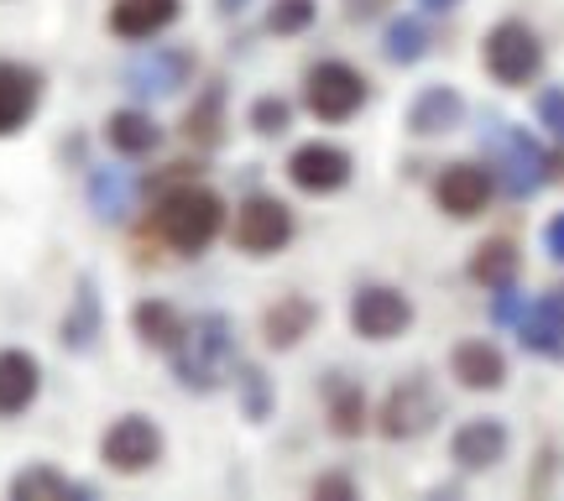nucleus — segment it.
<instances>
[{
  "label": "nucleus",
  "mask_w": 564,
  "mask_h": 501,
  "mask_svg": "<svg viewBox=\"0 0 564 501\" xmlns=\"http://www.w3.org/2000/svg\"><path fill=\"white\" fill-rule=\"evenodd\" d=\"M236 371V324L225 314H194L183 340L173 345V377L188 392H220Z\"/></svg>",
  "instance_id": "1"
},
{
  "label": "nucleus",
  "mask_w": 564,
  "mask_h": 501,
  "mask_svg": "<svg viewBox=\"0 0 564 501\" xmlns=\"http://www.w3.org/2000/svg\"><path fill=\"white\" fill-rule=\"evenodd\" d=\"M225 230V199L204 183H178L158 199V236L178 257H199Z\"/></svg>",
  "instance_id": "2"
},
{
  "label": "nucleus",
  "mask_w": 564,
  "mask_h": 501,
  "mask_svg": "<svg viewBox=\"0 0 564 501\" xmlns=\"http://www.w3.org/2000/svg\"><path fill=\"white\" fill-rule=\"evenodd\" d=\"M481 63L486 74L502 84V89H528V84L544 74V42L528 21H497L481 42Z\"/></svg>",
  "instance_id": "3"
},
{
  "label": "nucleus",
  "mask_w": 564,
  "mask_h": 501,
  "mask_svg": "<svg viewBox=\"0 0 564 501\" xmlns=\"http://www.w3.org/2000/svg\"><path fill=\"white\" fill-rule=\"evenodd\" d=\"M366 100H371L366 74L340 58H324L303 74V105H308V116L324 126H340V121H350V116H361Z\"/></svg>",
  "instance_id": "4"
},
{
  "label": "nucleus",
  "mask_w": 564,
  "mask_h": 501,
  "mask_svg": "<svg viewBox=\"0 0 564 501\" xmlns=\"http://www.w3.org/2000/svg\"><path fill=\"white\" fill-rule=\"evenodd\" d=\"M486 141H491V152H497V173H502V188L512 199H528V194H539V188L554 178V173H549V167H554L549 152L528 137V131H518V126L491 121Z\"/></svg>",
  "instance_id": "5"
},
{
  "label": "nucleus",
  "mask_w": 564,
  "mask_h": 501,
  "mask_svg": "<svg viewBox=\"0 0 564 501\" xmlns=\"http://www.w3.org/2000/svg\"><path fill=\"white\" fill-rule=\"evenodd\" d=\"M162 449H167V439L147 413H121L100 434V465L116 470V476H147L162 460Z\"/></svg>",
  "instance_id": "6"
},
{
  "label": "nucleus",
  "mask_w": 564,
  "mask_h": 501,
  "mask_svg": "<svg viewBox=\"0 0 564 501\" xmlns=\"http://www.w3.org/2000/svg\"><path fill=\"white\" fill-rule=\"evenodd\" d=\"M434 418H440V392H434V381L423 377V371H413V377H403L382 397L377 434H382V439H392V444L423 439V434L434 428Z\"/></svg>",
  "instance_id": "7"
},
{
  "label": "nucleus",
  "mask_w": 564,
  "mask_h": 501,
  "mask_svg": "<svg viewBox=\"0 0 564 501\" xmlns=\"http://www.w3.org/2000/svg\"><path fill=\"white\" fill-rule=\"evenodd\" d=\"M293 236H299V220L278 194H251L236 204V246L246 257H278L293 246Z\"/></svg>",
  "instance_id": "8"
},
{
  "label": "nucleus",
  "mask_w": 564,
  "mask_h": 501,
  "mask_svg": "<svg viewBox=\"0 0 564 501\" xmlns=\"http://www.w3.org/2000/svg\"><path fill=\"white\" fill-rule=\"evenodd\" d=\"M408 324H413V298L398 293V287H387V282H366L356 287V298H350V329L371 345H387L408 335Z\"/></svg>",
  "instance_id": "9"
},
{
  "label": "nucleus",
  "mask_w": 564,
  "mask_h": 501,
  "mask_svg": "<svg viewBox=\"0 0 564 501\" xmlns=\"http://www.w3.org/2000/svg\"><path fill=\"white\" fill-rule=\"evenodd\" d=\"M350 178H356V157L345 146H335V141H303V146H293V157H288V183L299 194H314V199L340 194Z\"/></svg>",
  "instance_id": "10"
},
{
  "label": "nucleus",
  "mask_w": 564,
  "mask_h": 501,
  "mask_svg": "<svg viewBox=\"0 0 564 501\" xmlns=\"http://www.w3.org/2000/svg\"><path fill=\"white\" fill-rule=\"evenodd\" d=\"M497 194V173L481 162H449L440 178H434V204H440L449 220H476L486 215V204Z\"/></svg>",
  "instance_id": "11"
},
{
  "label": "nucleus",
  "mask_w": 564,
  "mask_h": 501,
  "mask_svg": "<svg viewBox=\"0 0 564 501\" xmlns=\"http://www.w3.org/2000/svg\"><path fill=\"white\" fill-rule=\"evenodd\" d=\"M194 74V53H183V47H152V53H141L131 68H126V89L141 95V100H162V95H178L183 84Z\"/></svg>",
  "instance_id": "12"
},
{
  "label": "nucleus",
  "mask_w": 564,
  "mask_h": 501,
  "mask_svg": "<svg viewBox=\"0 0 564 501\" xmlns=\"http://www.w3.org/2000/svg\"><path fill=\"white\" fill-rule=\"evenodd\" d=\"M42 105V74L32 63L0 58V137L26 131V121L37 116Z\"/></svg>",
  "instance_id": "13"
},
{
  "label": "nucleus",
  "mask_w": 564,
  "mask_h": 501,
  "mask_svg": "<svg viewBox=\"0 0 564 501\" xmlns=\"http://www.w3.org/2000/svg\"><path fill=\"white\" fill-rule=\"evenodd\" d=\"M507 434L502 418H465L455 434H449V460L460 465V470H491V465L507 460Z\"/></svg>",
  "instance_id": "14"
},
{
  "label": "nucleus",
  "mask_w": 564,
  "mask_h": 501,
  "mask_svg": "<svg viewBox=\"0 0 564 501\" xmlns=\"http://www.w3.org/2000/svg\"><path fill=\"white\" fill-rule=\"evenodd\" d=\"M518 340L523 350L544 356V361H560L564 356V282L549 287L539 303H528L523 319H518Z\"/></svg>",
  "instance_id": "15"
},
{
  "label": "nucleus",
  "mask_w": 564,
  "mask_h": 501,
  "mask_svg": "<svg viewBox=\"0 0 564 501\" xmlns=\"http://www.w3.org/2000/svg\"><path fill=\"white\" fill-rule=\"evenodd\" d=\"M42 397V361L21 345L0 350V418H21Z\"/></svg>",
  "instance_id": "16"
},
{
  "label": "nucleus",
  "mask_w": 564,
  "mask_h": 501,
  "mask_svg": "<svg viewBox=\"0 0 564 501\" xmlns=\"http://www.w3.org/2000/svg\"><path fill=\"white\" fill-rule=\"evenodd\" d=\"M183 0H116L110 6V32L121 42H152L167 26H178Z\"/></svg>",
  "instance_id": "17"
},
{
  "label": "nucleus",
  "mask_w": 564,
  "mask_h": 501,
  "mask_svg": "<svg viewBox=\"0 0 564 501\" xmlns=\"http://www.w3.org/2000/svg\"><path fill=\"white\" fill-rule=\"evenodd\" d=\"M449 377L460 381L465 392H497L507 381V356L502 345L491 340H460L449 350Z\"/></svg>",
  "instance_id": "18"
},
{
  "label": "nucleus",
  "mask_w": 564,
  "mask_h": 501,
  "mask_svg": "<svg viewBox=\"0 0 564 501\" xmlns=\"http://www.w3.org/2000/svg\"><path fill=\"white\" fill-rule=\"evenodd\" d=\"M105 141H110V152L116 157H152L162 146V126L152 110H141V105H121V110H110L105 116Z\"/></svg>",
  "instance_id": "19"
},
{
  "label": "nucleus",
  "mask_w": 564,
  "mask_h": 501,
  "mask_svg": "<svg viewBox=\"0 0 564 501\" xmlns=\"http://www.w3.org/2000/svg\"><path fill=\"white\" fill-rule=\"evenodd\" d=\"M460 121H465V95L449 89V84H429L408 105V131L413 137H444V131H455Z\"/></svg>",
  "instance_id": "20"
},
{
  "label": "nucleus",
  "mask_w": 564,
  "mask_h": 501,
  "mask_svg": "<svg viewBox=\"0 0 564 501\" xmlns=\"http://www.w3.org/2000/svg\"><path fill=\"white\" fill-rule=\"evenodd\" d=\"M314 319H319L314 298H303V293H282V298L262 314V340L272 345V350H293V345L314 329Z\"/></svg>",
  "instance_id": "21"
},
{
  "label": "nucleus",
  "mask_w": 564,
  "mask_h": 501,
  "mask_svg": "<svg viewBox=\"0 0 564 501\" xmlns=\"http://www.w3.org/2000/svg\"><path fill=\"white\" fill-rule=\"evenodd\" d=\"M100 329H105L100 293H95V282L89 277H79V293H74V303H68V314H63V324H58V340H63V350L84 356V350H95Z\"/></svg>",
  "instance_id": "22"
},
{
  "label": "nucleus",
  "mask_w": 564,
  "mask_h": 501,
  "mask_svg": "<svg viewBox=\"0 0 564 501\" xmlns=\"http://www.w3.org/2000/svg\"><path fill=\"white\" fill-rule=\"evenodd\" d=\"M131 329H137V340L147 345V350H162V356H173V345L183 340V329H188V319H183L178 308L167 298H141L137 308H131Z\"/></svg>",
  "instance_id": "23"
},
{
  "label": "nucleus",
  "mask_w": 564,
  "mask_h": 501,
  "mask_svg": "<svg viewBox=\"0 0 564 501\" xmlns=\"http://www.w3.org/2000/svg\"><path fill=\"white\" fill-rule=\"evenodd\" d=\"M89 209L105 225H121L137 209V178H131V167H95L89 173Z\"/></svg>",
  "instance_id": "24"
},
{
  "label": "nucleus",
  "mask_w": 564,
  "mask_h": 501,
  "mask_svg": "<svg viewBox=\"0 0 564 501\" xmlns=\"http://www.w3.org/2000/svg\"><path fill=\"white\" fill-rule=\"evenodd\" d=\"M523 272V257H518V246L512 241H481L470 251V282L486 287V293H497V287H512Z\"/></svg>",
  "instance_id": "25"
},
{
  "label": "nucleus",
  "mask_w": 564,
  "mask_h": 501,
  "mask_svg": "<svg viewBox=\"0 0 564 501\" xmlns=\"http://www.w3.org/2000/svg\"><path fill=\"white\" fill-rule=\"evenodd\" d=\"M183 137L194 141V146H220L225 137V89H204L194 110L183 116Z\"/></svg>",
  "instance_id": "26"
},
{
  "label": "nucleus",
  "mask_w": 564,
  "mask_h": 501,
  "mask_svg": "<svg viewBox=\"0 0 564 501\" xmlns=\"http://www.w3.org/2000/svg\"><path fill=\"white\" fill-rule=\"evenodd\" d=\"M382 53L387 63H419L429 58V26H423L419 17H398V21H387V37H382Z\"/></svg>",
  "instance_id": "27"
},
{
  "label": "nucleus",
  "mask_w": 564,
  "mask_h": 501,
  "mask_svg": "<svg viewBox=\"0 0 564 501\" xmlns=\"http://www.w3.org/2000/svg\"><path fill=\"white\" fill-rule=\"evenodd\" d=\"M329 428H335L340 439H356L366 428V392L361 386H350V381H335V386H329Z\"/></svg>",
  "instance_id": "28"
},
{
  "label": "nucleus",
  "mask_w": 564,
  "mask_h": 501,
  "mask_svg": "<svg viewBox=\"0 0 564 501\" xmlns=\"http://www.w3.org/2000/svg\"><path fill=\"white\" fill-rule=\"evenodd\" d=\"M11 497H84V486L68 481L53 465H32V470H21L11 481Z\"/></svg>",
  "instance_id": "29"
},
{
  "label": "nucleus",
  "mask_w": 564,
  "mask_h": 501,
  "mask_svg": "<svg viewBox=\"0 0 564 501\" xmlns=\"http://www.w3.org/2000/svg\"><path fill=\"white\" fill-rule=\"evenodd\" d=\"M319 17V0H272V11H267V32L272 37H299L308 32Z\"/></svg>",
  "instance_id": "30"
},
{
  "label": "nucleus",
  "mask_w": 564,
  "mask_h": 501,
  "mask_svg": "<svg viewBox=\"0 0 564 501\" xmlns=\"http://www.w3.org/2000/svg\"><path fill=\"white\" fill-rule=\"evenodd\" d=\"M246 126H251L257 137H282V131L293 126V105L282 100V95H257L251 110H246Z\"/></svg>",
  "instance_id": "31"
},
{
  "label": "nucleus",
  "mask_w": 564,
  "mask_h": 501,
  "mask_svg": "<svg viewBox=\"0 0 564 501\" xmlns=\"http://www.w3.org/2000/svg\"><path fill=\"white\" fill-rule=\"evenodd\" d=\"M236 386H241L246 418H267V407H272V392H267V377H262V371H257V366H241Z\"/></svg>",
  "instance_id": "32"
},
{
  "label": "nucleus",
  "mask_w": 564,
  "mask_h": 501,
  "mask_svg": "<svg viewBox=\"0 0 564 501\" xmlns=\"http://www.w3.org/2000/svg\"><path fill=\"white\" fill-rule=\"evenodd\" d=\"M539 126H544L554 141H564V89L560 84H549L544 95H539Z\"/></svg>",
  "instance_id": "33"
},
{
  "label": "nucleus",
  "mask_w": 564,
  "mask_h": 501,
  "mask_svg": "<svg viewBox=\"0 0 564 501\" xmlns=\"http://www.w3.org/2000/svg\"><path fill=\"white\" fill-rule=\"evenodd\" d=\"M544 251H549V257H554V261H560V266H564V209H560V215H554V220L544 225Z\"/></svg>",
  "instance_id": "34"
},
{
  "label": "nucleus",
  "mask_w": 564,
  "mask_h": 501,
  "mask_svg": "<svg viewBox=\"0 0 564 501\" xmlns=\"http://www.w3.org/2000/svg\"><path fill=\"white\" fill-rule=\"evenodd\" d=\"M491 314H497V324H518L523 319V303L512 298V287H497V308Z\"/></svg>",
  "instance_id": "35"
},
{
  "label": "nucleus",
  "mask_w": 564,
  "mask_h": 501,
  "mask_svg": "<svg viewBox=\"0 0 564 501\" xmlns=\"http://www.w3.org/2000/svg\"><path fill=\"white\" fill-rule=\"evenodd\" d=\"M356 486L345 481V476H324V481H314V497H350Z\"/></svg>",
  "instance_id": "36"
},
{
  "label": "nucleus",
  "mask_w": 564,
  "mask_h": 501,
  "mask_svg": "<svg viewBox=\"0 0 564 501\" xmlns=\"http://www.w3.org/2000/svg\"><path fill=\"white\" fill-rule=\"evenodd\" d=\"M460 0H423V11H455Z\"/></svg>",
  "instance_id": "37"
},
{
  "label": "nucleus",
  "mask_w": 564,
  "mask_h": 501,
  "mask_svg": "<svg viewBox=\"0 0 564 501\" xmlns=\"http://www.w3.org/2000/svg\"><path fill=\"white\" fill-rule=\"evenodd\" d=\"M230 11H246V0H220V17H230Z\"/></svg>",
  "instance_id": "38"
}]
</instances>
